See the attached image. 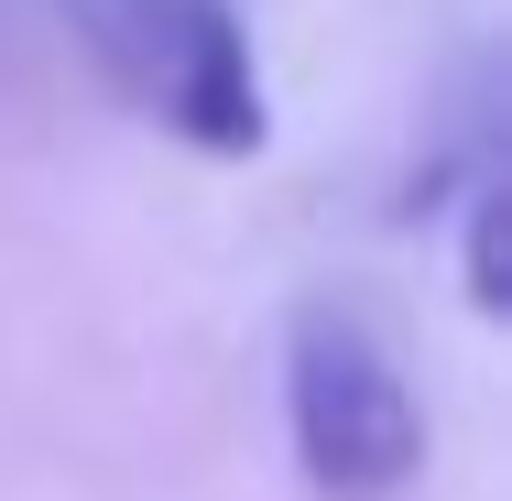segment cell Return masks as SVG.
<instances>
[{
    "mask_svg": "<svg viewBox=\"0 0 512 501\" xmlns=\"http://www.w3.org/2000/svg\"><path fill=\"white\" fill-rule=\"evenodd\" d=\"M99 77L142 120H164L175 142H197L218 164L262 153L273 142V99H262V66H251V33L229 0H66Z\"/></svg>",
    "mask_w": 512,
    "mask_h": 501,
    "instance_id": "7a4b0ae2",
    "label": "cell"
},
{
    "mask_svg": "<svg viewBox=\"0 0 512 501\" xmlns=\"http://www.w3.org/2000/svg\"><path fill=\"white\" fill-rule=\"evenodd\" d=\"M502 186H480V197H469V305H480V316H502Z\"/></svg>",
    "mask_w": 512,
    "mask_h": 501,
    "instance_id": "3957f363",
    "label": "cell"
},
{
    "mask_svg": "<svg viewBox=\"0 0 512 501\" xmlns=\"http://www.w3.org/2000/svg\"><path fill=\"white\" fill-rule=\"evenodd\" d=\"M284 425L316 501H404L425 469V403L404 360L338 295H306L284 316Z\"/></svg>",
    "mask_w": 512,
    "mask_h": 501,
    "instance_id": "6da1fadb",
    "label": "cell"
}]
</instances>
